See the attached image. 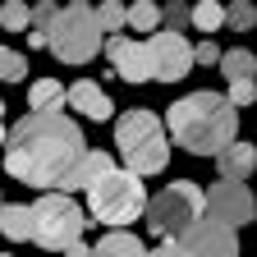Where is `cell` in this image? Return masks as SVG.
Masks as SVG:
<instances>
[{
  "label": "cell",
  "mask_w": 257,
  "mask_h": 257,
  "mask_svg": "<svg viewBox=\"0 0 257 257\" xmlns=\"http://www.w3.org/2000/svg\"><path fill=\"white\" fill-rule=\"evenodd\" d=\"M83 152V128L69 115H23L14 128H5V170L28 188L55 193Z\"/></svg>",
  "instance_id": "1"
},
{
  "label": "cell",
  "mask_w": 257,
  "mask_h": 257,
  "mask_svg": "<svg viewBox=\"0 0 257 257\" xmlns=\"http://www.w3.org/2000/svg\"><path fill=\"white\" fill-rule=\"evenodd\" d=\"M166 138H175L193 156H216L239 143V110L220 92H188L166 110Z\"/></svg>",
  "instance_id": "2"
},
{
  "label": "cell",
  "mask_w": 257,
  "mask_h": 257,
  "mask_svg": "<svg viewBox=\"0 0 257 257\" xmlns=\"http://www.w3.org/2000/svg\"><path fill=\"white\" fill-rule=\"evenodd\" d=\"M115 147L124 156V170L128 175H161L170 166V138H166V124H161L156 110L147 106H134V110H124L115 119Z\"/></svg>",
  "instance_id": "3"
},
{
  "label": "cell",
  "mask_w": 257,
  "mask_h": 257,
  "mask_svg": "<svg viewBox=\"0 0 257 257\" xmlns=\"http://www.w3.org/2000/svg\"><path fill=\"white\" fill-rule=\"evenodd\" d=\"M147 207V188L138 175H128V170H106L101 179H96L87 188V216L92 220H101V225H134Z\"/></svg>",
  "instance_id": "4"
},
{
  "label": "cell",
  "mask_w": 257,
  "mask_h": 257,
  "mask_svg": "<svg viewBox=\"0 0 257 257\" xmlns=\"http://www.w3.org/2000/svg\"><path fill=\"white\" fill-rule=\"evenodd\" d=\"M101 28H96V14L92 5H64L55 14V23L46 28V51L60 60V64H87L96 60V51H101Z\"/></svg>",
  "instance_id": "5"
},
{
  "label": "cell",
  "mask_w": 257,
  "mask_h": 257,
  "mask_svg": "<svg viewBox=\"0 0 257 257\" xmlns=\"http://www.w3.org/2000/svg\"><path fill=\"white\" fill-rule=\"evenodd\" d=\"M143 220H147V234L152 239H179L193 220H202V188L193 179H175L147 198L143 207Z\"/></svg>",
  "instance_id": "6"
},
{
  "label": "cell",
  "mask_w": 257,
  "mask_h": 257,
  "mask_svg": "<svg viewBox=\"0 0 257 257\" xmlns=\"http://www.w3.org/2000/svg\"><path fill=\"white\" fill-rule=\"evenodd\" d=\"M28 211H32V239H37V248H46V252H64L87 230V211L74 198H64V193H42Z\"/></svg>",
  "instance_id": "7"
},
{
  "label": "cell",
  "mask_w": 257,
  "mask_h": 257,
  "mask_svg": "<svg viewBox=\"0 0 257 257\" xmlns=\"http://www.w3.org/2000/svg\"><path fill=\"white\" fill-rule=\"evenodd\" d=\"M147 42V55H152V83H179L188 78L193 69V42L179 37V32H166V28H156Z\"/></svg>",
  "instance_id": "8"
},
{
  "label": "cell",
  "mask_w": 257,
  "mask_h": 257,
  "mask_svg": "<svg viewBox=\"0 0 257 257\" xmlns=\"http://www.w3.org/2000/svg\"><path fill=\"white\" fill-rule=\"evenodd\" d=\"M202 211H207V220H216V225H225V230L239 234V225H248L252 211H257L252 207V188L216 179L211 188H202Z\"/></svg>",
  "instance_id": "9"
},
{
  "label": "cell",
  "mask_w": 257,
  "mask_h": 257,
  "mask_svg": "<svg viewBox=\"0 0 257 257\" xmlns=\"http://www.w3.org/2000/svg\"><path fill=\"white\" fill-rule=\"evenodd\" d=\"M106 46V60H110V69H115V78H124V83H152V55H147V42L143 37H124V32H115V37H106L101 42Z\"/></svg>",
  "instance_id": "10"
},
{
  "label": "cell",
  "mask_w": 257,
  "mask_h": 257,
  "mask_svg": "<svg viewBox=\"0 0 257 257\" xmlns=\"http://www.w3.org/2000/svg\"><path fill=\"white\" fill-rule=\"evenodd\" d=\"M175 243L188 257H239V234L225 230V225H216V220H193Z\"/></svg>",
  "instance_id": "11"
},
{
  "label": "cell",
  "mask_w": 257,
  "mask_h": 257,
  "mask_svg": "<svg viewBox=\"0 0 257 257\" xmlns=\"http://www.w3.org/2000/svg\"><path fill=\"white\" fill-rule=\"evenodd\" d=\"M64 106H74L78 115L96 119V124H106L115 115V101H110V92L96 83V78H78L74 87H64Z\"/></svg>",
  "instance_id": "12"
},
{
  "label": "cell",
  "mask_w": 257,
  "mask_h": 257,
  "mask_svg": "<svg viewBox=\"0 0 257 257\" xmlns=\"http://www.w3.org/2000/svg\"><path fill=\"white\" fill-rule=\"evenodd\" d=\"M106 170H115L110 152H92V147H87V152L74 161V166H69V175L60 179V193H64V198H74V188H83V193H87V188H92L96 179H101Z\"/></svg>",
  "instance_id": "13"
},
{
  "label": "cell",
  "mask_w": 257,
  "mask_h": 257,
  "mask_svg": "<svg viewBox=\"0 0 257 257\" xmlns=\"http://www.w3.org/2000/svg\"><path fill=\"white\" fill-rule=\"evenodd\" d=\"M252 166H257L252 143H230L225 152H216V175L230 179V184H243V179L252 175Z\"/></svg>",
  "instance_id": "14"
},
{
  "label": "cell",
  "mask_w": 257,
  "mask_h": 257,
  "mask_svg": "<svg viewBox=\"0 0 257 257\" xmlns=\"http://www.w3.org/2000/svg\"><path fill=\"white\" fill-rule=\"evenodd\" d=\"M28 115H64V83L60 78H32Z\"/></svg>",
  "instance_id": "15"
},
{
  "label": "cell",
  "mask_w": 257,
  "mask_h": 257,
  "mask_svg": "<svg viewBox=\"0 0 257 257\" xmlns=\"http://www.w3.org/2000/svg\"><path fill=\"white\" fill-rule=\"evenodd\" d=\"M92 257H147L143 239L138 234H128V230H110L92 243Z\"/></svg>",
  "instance_id": "16"
},
{
  "label": "cell",
  "mask_w": 257,
  "mask_h": 257,
  "mask_svg": "<svg viewBox=\"0 0 257 257\" xmlns=\"http://www.w3.org/2000/svg\"><path fill=\"white\" fill-rule=\"evenodd\" d=\"M0 234L14 239V243L32 239V211H28V202H0Z\"/></svg>",
  "instance_id": "17"
},
{
  "label": "cell",
  "mask_w": 257,
  "mask_h": 257,
  "mask_svg": "<svg viewBox=\"0 0 257 257\" xmlns=\"http://www.w3.org/2000/svg\"><path fill=\"white\" fill-rule=\"evenodd\" d=\"M124 28H134L138 37H152V32L161 28V5H152V0H138V5H124Z\"/></svg>",
  "instance_id": "18"
},
{
  "label": "cell",
  "mask_w": 257,
  "mask_h": 257,
  "mask_svg": "<svg viewBox=\"0 0 257 257\" xmlns=\"http://www.w3.org/2000/svg\"><path fill=\"white\" fill-rule=\"evenodd\" d=\"M220 74L230 78V83H243V78H252L257 74V60H252V51H243V46H234V51H220Z\"/></svg>",
  "instance_id": "19"
},
{
  "label": "cell",
  "mask_w": 257,
  "mask_h": 257,
  "mask_svg": "<svg viewBox=\"0 0 257 257\" xmlns=\"http://www.w3.org/2000/svg\"><path fill=\"white\" fill-rule=\"evenodd\" d=\"M188 23L202 28V32H216L225 23V5H216V0H198V5H188Z\"/></svg>",
  "instance_id": "20"
},
{
  "label": "cell",
  "mask_w": 257,
  "mask_h": 257,
  "mask_svg": "<svg viewBox=\"0 0 257 257\" xmlns=\"http://www.w3.org/2000/svg\"><path fill=\"white\" fill-rule=\"evenodd\" d=\"M92 14H96V28H101V37H115V32H124V5H119V0L92 5Z\"/></svg>",
  "instance_id": "21"
},
{
  "label": "cell",
  "mask_w": 257,
  "mask_h": 257,
  "mask_svg": "<svg viewBox=\"0 0 257 257\" xmlns=\"http://www.w3.org/2000/svg\"><path fill=\"white\" fill-rule=\"evenodd\" d=\"M0 78L5 83H23L28 78V55L14 46H0Z\"/></svg>",
  "instance_id": "22"
},
{
  "label": "cell",
  "mask_w": 257,
  "mask_h": 257,
  "mask_svg": "<svg viewBox=\"0 0 257 257\" xmlns=\"http://www.w3.org/2000/svg\"><path fill=\"white\" fill-rule=\"evenodd\" d=\"M225 23H230L234 32H248L257 23V10L248 5V0H230V5H225Z\"/></svg>",
  "instance_id": "23"
},
{
  "label": "cell",
  "mask_w": 257,
  "mask_h": 257,
  "mask_svg": "<svg viewBox=\"0 0 257 257\" xmlns=\"http://www.w3.org/2000/svg\"><path fill=\"white\" fill-rule=\"evenodd\" d=\"M161 28H166V32H179V37H184V28H188V5H184V0L161 5Z\"/></svg>",
  "instance_id": "24"
},
{
  "label": "cell",
  "mask_w": 257,
  "mask_h": 257,
  "mask_svg": "<svg viewBox=\"0 0 257 257\" xmlns=\"http://www.w3.org/2000/svg\"><path fill=\"white\" fill-rule=\"evenodd\" d=\"M0 28H10V32H28V5H23V0L0 5Z\"/></svg>",
  "instance_id": "25"
},
{
  "label": "cell",
  "mask_w": 257,
  "mask_h": 257,
  "mask_svg": "<svg viewBox=\"0 0 257 257\" xmlns=\"http://www.w3.org/2000/svg\"><path fill=\"white\" fill-rule=\"evenodd\" d=\"M252 96H257V83H252V78H243V83H230L225 101H230L234 110H243V106H252Z\"/></svg>",
  "instance_id": "26"
},
{
  "label": "cell",
  "mask_w": 257,
  "mask_h": 257,
  "mask_svg": "<svg viewBox=\"0 0 257 257\" xmlns=\"http://www.w3.org/2000/svg\"><path fill=\"white\" fill-rule=\"evenodd\" d=\"M216 60H220L216 42H198V46H193V64H216Z\"/></svg>",
  "instance_id": "27"
},
{
  "label": "cell",
  "mask_w": 257,
  "mask_h": 257,
  "mask_svg": "<svg viewBox=\"0 0 257 257\" xmlns=\"http://www.w3.org/2000/svg\"><path fill=\"white\" fill-rule=\"evenodd\" d=\"M147 257H188V252H184V248H179L175 239H161L156 248H147Z\"/></svg>",
  "instance_id": "28"
},
{
  "label": "cell",
  "mask_w": 257,
  "mask_h": 257,
  "mask_svg": "<svg viewBox=\"0 0 257 257\" xmlns=\"http://www.w3.org/2000/svg\"><path fill=\"white\" fill-rule=\"evenodd\" d=\"M64 257H92V243H83V239H78V243L64 248Z\"/></svg>",
  "instance_id": "29"
},
{
  "label": "cell",
  "mask_w": 257,
  "mask_h": 257,
  "mask_svg": "<svg viewBox=\"0 0 257 257\" xmlns=\"http://www.w3.org/2000/svg\"><path fill=\"white\" fill-rule=\"evenodd\" d=\"M0 147H5V101H0Z\"/></svg>",
  "instance_id": "30"
},
{
  "label": "cell",
  "mask_w": 257,
  "mask_h": 257,
  "mask_svg": "<svg viewBox=\"0 0 257 257\" xmlns=\"http://www.w3.org/2000/svg\"><path fill=\"white\" fill-rule=\"evenodd\" d=\"M0 257H14V252H0Z\"/></svg>",
  "instance_id": "31"
}]
</instances>
